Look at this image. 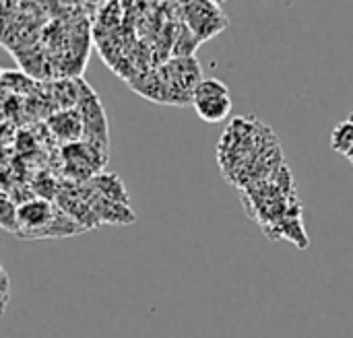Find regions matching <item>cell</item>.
I'll use <instances>...</instances> for the list:
<instances>
[{
    "label": "cell",
    "mask_w": 353,
    "mask_h": 338,
    "mask_svg": "<svg viewBox=\"0 0 353 338\" xmlns=\"http://www.w3.org/2000/svg\"><path fill=\"white\" fill-rule=\"evenodd\" d=\"M182 14L186 19V27L199 41L211 39L228 27V17L217 2H184Z\"/></svg>",
    "instance_id": "cell-1"
},
{
    "label": "cell",
    "mask_w": 353,
    "mask_h": 338,
    "mask_svg": "<svg viewBox=\"0 0 353 338\" xmlns=\"http://www.w3.org/2000/svg\"><path fill=\"white\" fill-rule=\"evenodd\" d=\"M77 109L81 112V118L85 124V142H91L93 147L108 151L105 114H103L99 97L95 95V91L85 81H81V101H79Z\"/></svg>",
    "instance_id": "cell-2"
},
{
    "label": "cell",
    "mask_w": 353,
    "mask_h": 338,
    "mask_svg": "<svg viewBox=\"0 0 353 338\" xmlns=\"http://www.w3.org/2000/svg\"><path fill=\"white\" fill-rule=\"evenodd\" d=\"M58 207H54L46 198H31L19 204V231L21 240H41L48 227L52 225Z\"/></svg>",
    "instance_id": "cell-3"
},
{
    "label": "cell",
    "mask_w": 353,
    "mask_h": 338,
    "mask_svg": "<svg viewBox=\"0 0 353 338\" xmlns=\"http://www.w3.org/2000/svg\"><path fill=\"white\" fill-rule=\"evenodd\" d=\"M48 130L54 134V138L66 145L81 142L85 138V124L79 109L52 112V116L48 118Z\"/></svg>",
    "instance_id": "cell-4"
},
{
    "label": "cell",
    "mask_w": 353,
    "mask_h": 338,
    "mask_svg": "<svg viewBox=\"0 0 353 338\" xmlns=\"http://www.w3.org/2000/svg\"><path fill=\"white\" fill-rule=\"evenodd\" d=\"M89 186L99 194L103 196L105 200L110 202H116V204H124V207H130V198L126 194V188L122 184V180L114 173H99L95 176Z\"/></svg>",
    "instance_id": "cell-5"
},
{
    "label": "cell",
    "mask_w": 353,
    "mask_h": 338,
    "mask_svg": "<svg viewBox=\"0 0 353 338\" xmlns=\"http://www.w3.org/2000/svg\"><path fill=\"white\" fill-rule=\"evenodd\" d=\"M199 118L205 120L207 124H217L221 120H225L232 112V97L223 95V97H211V99H203V101H194L192 103Z\"/></svg>",
    "instance_id": "cell-6"
},
{
    "label": "cell",
    "mask_w": 353,
    "mask_h": 338,
    "mask_svg": "<svg viewBox=\"0 0 353 338\" xmlns=\"http://www.w3.org/2000/svg\"><path fill=\"white\" fill-rule=\"evenodd\" d=\"M331 147L335 153H339L343 157L353 149V122L350 118L335 126V130L331 134Z\"/></svg>",
    "instance_id": "cell-7"
},
{
    "label": "cell",
    "mask_w": 353,
    "mask_h": 338,
    "mask_svg": "<svg viewBox=\"0 0 353 338\" xmlns=\"http://www.w3.org/2000/svg\"><path fill=\"white\" fill-rule=\"evenodd\" d=\"M223 95H230V89L225 87L223 81L219 78H203L194 93H192V103L194 101H203V99H211V97H223Z\"/></svg>",
    "instance_id": "cell-8"
},
{
    "label": "cell",
    "mask_w": 353,
    "mask_h": 338,
    "mask_svg": "<svg viewBox=\"0 0 353 338\" xmlns=\"http://www.w3.org/2000/svg\"><path fill=\"white\" fill-rule=\"evenodd\" d=\"M0 225L4 231H10L17 235L19 231V207L17 202L6 194L2 192V215H0Z\"/></svg>",
    "instance_id": "cell-9"
},
{
    "label": "cell",
    "mask_w": 353,
    "mask_h": 338,
    "mask_svg": "<svg viewBox=\"0 0 353 338\" xmlns=\"http://www.w3.org/2000/svg\"><path fill=\"white\" fill-rule=\"evenodd\" d=\"M8 291H10L8 275L6 271H2V312H6V306H8Z\"/></svg>",
    "instance_id": "cell-10"
},
{
    "label": "cell",
    "mask_w": 353,
    "mask_h": 338,
    "mask_svg": "<svg viewBox=\"0 0 353 338\" xmlns=\"http://www.w3.org/2000/svg\"><path fill=\"white\" fill-rule=\"evenodd\" d=\"M345 157H347V161H350V163H352V165H353V149H352V151H350V153H347V155H345Z\"/></svg>",
    "instance_id": "cell-11"
}]
</instances>
